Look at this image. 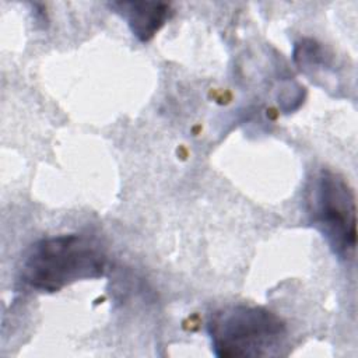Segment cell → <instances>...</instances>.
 <instances>
[{
    "label": "cell",
    "instance_id": "cell-4",
    "mask_svg": "<svg viewBox=\"0 0 358 358\" xmlns=\"http://www.w3.org/2000/svg\"><path fill=\"white\" fill-rule=\"evenodd\" d=\"M108 7L126 21L141 42L152 39L171 15V6L161 1H112Z\"/></svg>",
    "mask_w": 358,
    "mask_h": 358
},
{
    "label": "cell",
    "instance_id": "cell-1",
    "mask_svg": "<svg viewBox=\"0 0 358 358\" xmlns=\"http://www.w3.org/2000/svg\"><path fill=\"white\" fill-rule=\"evenodd\" d=\"M106 263V253L95 238L83 234L48 236L25 250L20 278L31 289L57 292L77 281L102 277Z\"/></svg>",
    "mask_w": 358,
    "mask_h": 358
},
{
    "label": "cell",
    "instance_id": "cell-3",
    "mask_svg": "<svg viewBox=\"0 0 358 358\" xmlns=\"http://www.w3.org/2000/svg\"><path fill=\"white\" fill-rule=\"evenodd\" d=\"M305 208L310 225L320 232L330 250L343 260L355 255L357 206L350 183L331 169H320L305 193Z\"/></svg>",
    "mask_w": 358,
    "mask_h": 358
},
{
    "label": "cell",
    "instance_id": "cell-2",
    "mask_svg": "<svg viewBox=\"0 0 358 358\" xmlns=\"http://www.w3.org/2000/svg\"><path fill=\"white\" fill-rule=\"evenodd\" d=\"M211 350L218 358L277 355L287 338L285 322L263 306L232 305L207 322Z\"/></svg>",
    "mask_w": 358,
    "mask_h": 358
}]
</instances>
